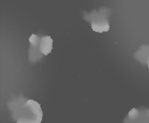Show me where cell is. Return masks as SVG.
Segmentation results:
<instances>
[{
	"label": "cell",
	"mask_w": 149,
	"mask_h": 123,
	"mask_svg": "<svg viewBox=\"0 0 149 123\" xmlns=\"http://www.w3.org/2000/svg\"><path fill=\"white\" fill-rule=\"evenodd\" d=\"M39 47H35L30 45L29 49V60L32 63H35L40 60L43 57Z\"/></svg>",
	"instance_id": "6"
},
{
	"label": "cell",
	"mask_w": 149,
	"mask_h": 123,
	"mask_svg": "<svg viewBox=\"0 0 149 123\" xmlns=\"http://www.w3.org/2000/svg\"><path fill=\"white\" fill-rule=\"evenodd\" d=\"M135 58L143 64H147L149 58V45H143L135 53Z\"/></svg>",
	"instance_id": "4"
},
{
	"label": "cell",
	"mask_w": 149,
	"mask_h": 123,
	"mask_svg": "<svg viewBox=\"0 0 149 123\" xmlns=\"http://www.w3.org/2000/svg\"><path fill=\"white\" fill-rule=\"evenodd\" d=\"M8 107L12 120L16 123H41L43 112L37 101L23 96L15 98L8 101Z\"/></svg>",
	"instance_id": "1"
},
{
	"label": "cell",
	"mask_w": 149,
	"mask_h": 123,
	"mask_svg": "<svg viewBox=\"0 0 149 123\" xmlns=\"http://www.w3.org/2000/svg\"><path fill=\"white\" fill-rule=\"evenodd\" d=\"M41 38L40 36L34 34H32L29 38L30 45L35 47H39Z\"/></svg>",
	"instance_id": "7"
},
{
	"label": "cell",
	"mask_w": 149,
	"mask_h": 123,
	"mask_svg": "<svg viewBox=\"0 0 149 123\" xmlns=\"http://www.w3.org/2000/svg\"><path fill=\"white\" fill-rule=\"evenodd\" d=\"M53 42L50 36H45L41 38L39 48L42 54L47 55L51 52L52 48Z\"/></svg>",
	"instance_id": "5"
},
{
	"label": "cell",
	"mask_w": 149,
	"mask_h": 123,
	"mask_svg": "<svg viewBox=\"0 0 149 123\" xmlns=\"http://www.w3.org/2000/svg\"><path fill=\"white\" fill-rule=\"evenodd\" d=\"M123 123H149V108H132L125 118Z\"/></svg>",
	"instance_id": "3"
},
{
	"label": "cell",
	"mask_w": 149,
	"mask_h": 123,
	"mask_svg": "<svg viewBox=\"0 0 149 123\" xmlns=\"http://www.w3.org/2000/svg\"><path fill=\"white\" fill-rule=\"evenodd\" d=\"M147 64L148 65V67L149 69V58L148 59V61H147Z\"/></svg>",
	"instance_id": "8"
},
{
	"label": "cell",
	"mask_w": 149,
	"mask_h": 123,
	"mask_svg": "<svg viewBox=\"0 0 149 123\" xmlns=\"http://www.w3.org/2000/svg\"><path fill=\"white\" fill-rule=\"evenodd\" d=\"M110 13V10L102 8L98 11L94 10L91 13H84L83 18L85 20L91 23L92 28L97 32L102 33L107 31L109 27L107 17Z\"/></svg>",
	"instance_id": "2"
}]
</instances>
